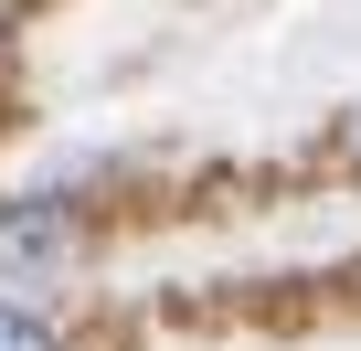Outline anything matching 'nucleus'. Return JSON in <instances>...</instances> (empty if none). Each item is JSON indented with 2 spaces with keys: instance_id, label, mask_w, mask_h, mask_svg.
Masks as SVG:
<instances>
[{
  "instance_id": "1",
  "label": "nucleus",
  "mask_w": 361,
  "mask_h": 351,
  "mask_svg": "<svg viewBox=\"0 0 361 351\" xmlns=\"http://www.w3.org/2000/svg\"><path fill=\"white\" fill-rule=\"evenodd\" d=\"M75 256V224L54 192H22V203H0V277H54Z\"/></svg>"
},
{
  "instance_id": "2",
  "label": "nucleus",
  "mask_w": 361,
  "mask_h": 351,
  "mask_svg": "<svg viewBox=\"0 0 361 351\" xmlns=\"http://www.w3.org/2000/svg\"><path fill=\"white\" fill-rule=\"evenodd\" d=\"M0 351H54V330H43L22 298H0Z\"/></svg>"
}]
</instances>
